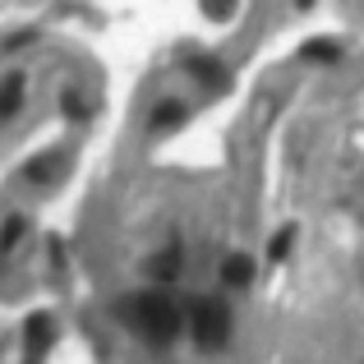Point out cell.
<instances>
[{"instance_id":"obj_1","label":"cell","mask_w":364,"mask_h":364,"mask_svg":"<svg viewBox=\"0 0 364 364\" xmlns=\"http://www.w3.org/2000/svg\"><path fill=\"white\" fill-rule=\"evenodd\" d=\"M116 309H120L124 328L139 341H148V346H171V341L185 332V309L176 304V295H171L166 286H148V291L120 300Z\"/></svg>"},{"instance_id":"obj_2","label":"cell","mask_w":364,"mask_h":364,"mask_svg":"<svg viewBox=\"0 0 364 364\" xmlns=\"http://www.w3.org/2000/svg\"><path fill=\"white\" fill-rule=\"evenodd\" d=\"M185 332L198 350H222L231 346V332H235V314L222 295H194L185 309Z\"/></svg>"},{"instance_id":"obj_3","label":"cell","mask_w":364,"mask_h":364,"mask_svg":"<svg viewBox=\"0 0 364 364\" xmlns=\"http://www.w3.org/2000/svg\"><path fill=\"white\" fill-rule=\"evenodd\" d=\"M60 341V323H55L51 309H37L23 318V360H46L51 355V346Z\"/></svg>"},{"instance_id":"obj_4","label":"cell","mask_w":364,"mask_h":364,"mask_svg":"<svg viewBox=\"0 0 364 364\" xmlns=\"http://www.w3.org/2000/svg\"><path fill=\"white\" fill-rule=\"evenodd\" d=\"M143 272H148V282H152V286H171V282H180V277H185V249H180V245H161V249H152V254L143 258Z\"/></svg>"},{"instance_id":"obj_5","label":"cell","mask_w":364,"mask_h":364,"mask_svg":"<svg viewBox=\"0 0 364 364\" xmlns=\"http://www.w3.org/2000/svg\"><path fill=\"white\" fill-rule=\"evenodd\" d=\"M180 70H185L203 92H222L226 88V65L217 60V55H208V51H185Z\"/></svg>"},{"instance_id":"obj_6","label":"cell","mask_w":364,"mask_h":364,"mask_svg":"<svg viewBox=\"0 0 364 364\" xmlns=\"http://www.w3.org/2000/svg\"><path fill=\"white\" fill-rule=\"evenodd\" d=\"M254 277H258V263H254V254H245V249H231V254H222V263H217L222 291H249Z\"/></svg>"},{"instance_id":"obj_7","label":"cell","mask_w":364,"mask_h":364,"mask_svg":"<svg viewBox=\"0 0 364 364\" xmlns=\"http://www.w3.org/2000/svg\"><path fill=\"white\" fill-rule=\"evenodd\" d=\"M185 120H189L185 97H157L148 111V134H176Z\"/></svg>"},{"instance_id":"obj_8","label":"cell","mask_w":364,"mask_h":364,"mask_svg":"<svg viewBox=\"0 0 364 364\" xmlns=\"http://www.w3.org/2000/svg\"><path fill=\"white\" fill-rule=\"evenodd\" d=\"M60 171H65V152H37V157L23 166V180L28 185H55Z\"/></svg>"},{"instance_id":"obj_9","label":"cell","mask_w":364,"mask_h":364,"mask_svg":"<svg viewBox=\"0 0 364 364\" xmlns=\"http://www.w3.org/2000/svg\"><path fill=\"white\" fill-rule=\"evenodd\" d=\"M23 74H5L0 79V120H14L18 111H23Z\"/></svg>"},{"instance_id":"obj_10","label":"cell","mask_w":364,"mask_h":364,"mask_svg":"<svg viewBox=\"0 0 364 364\" xmlns=\"http://www.w3.org/2000/svg\"><path fill=\"white\" fill-rule=\"evenodd\" d=\"M300 60L304 65H337L341 60V42H332V37H309V42L300 46Z\"/></svg>"},{"instance_id":"obj_11","label":"cell","mask_w":364,"mask_h":364,"mask_svg":"<svg viewBox=\"0 0 364 364\" xmlns=\"http://www.w3.org/2000/svg\"><path fill=\"white\" fill-rule=\"evenodd\" d=\"M60 111H65V120L83 124V120L92 116V97H88V92H79V88H65L60 92Z\"/></svg>"},{"instance_id":"obj_12","label":"cell","mask_w":364,"mask_h":364,"mask_svg":"<svg viewBox=\"0 0 364 364\" xmlns=\"http://www.w3.org/2000/svg\"><path fill=\"white\" fill-rule=\"evenodd\" d=\"M295 240H300V226H295V222H286L282 231H277L272 240H267V258H272V263H282V258L295 249Z\"/></svg>"},{"instance_id":"obj_13","label":"cell","mask_w":364,"mask_h":364,"mask_svg":"<svg viewBox=\"0 0 364 364\" xmlns=\"http://www.w3.org/2000/svg\"><path fill=\"white\" fill-rule=\"evenodd\" d=\"M23 231H28V217L23 213H9L5 226H0V254H9V249L23 240Z\"/></svg>"},{"instance_id":"obj_14","label":"cell","mask_w":364,"mask_h":364,"mask_svg":"<svg viewBox=\"0 0 364 364\" xmlns=\"http://www.w3.org/2000/svg\"><path fill=\"white\" fill-rule=\"evenodd\" d=\"M203 9H208L213 18H226V14L235 9V0H203Z\"/></svg>"},{"instance_id":"obj_15","label":"cell","mask_w":364,"mask_h":364,"mask_svg":"<svg viewBox=\"0 0 364 364\" xmlns=\"http://www.w3.org/2000/svg\"><path fill=\"white\" fill-rule=\"evenodd\" d=\"M51 267H55V272H65V240H60V235L51 240Z\"/></svg>"},{"instance_id":"obj_16","label":"cell","mask_w":364,"mask_h":364,"mask_svg":"<svg viewBox=\"0 0 364 364\" xmlns=\"http://www.w3.org/2000/svg\"><path fill=\"white\" fill-rule=\"evenodd\" d=\"M295 5H300V9H309V5H314V0H295Z\"/></svg>"}]
</instances>
